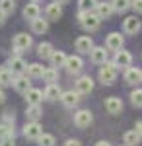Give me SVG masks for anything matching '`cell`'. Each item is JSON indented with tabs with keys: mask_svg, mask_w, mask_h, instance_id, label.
I'll use <instances>...</instances> for the list:
<instances>
[{
	"mask_svg": "<svg viewBox=\"0 0 142 146\" xmlns=\"http://www.w3.org/2000/svg\"><path fill=\"white\" fill-rule=\"evenodd\" d=\"M78 18H80V23L86 31H96L99 27V23H101V18L98 16V12L94 10H80Z\"/></svg>",
	"mask_w": 142,
	"mask_h": 146,
	"instance_id": "obj_1",
	"label": "cell"
},
{
	"mask_svg": "<svg viewBox=\"0 0 142 146\" xmlns=\"http://www.w3.org/2000/svg\"><path fill=\"white\" fill-rule=\"evenodd\" d=\"M43 70H45V68L41 66L39 62L27 64V76H31V78H41V76H43Z\"/></svg>",
	"mask_w": 142,
	"mask_h": 146,
	"instance_id": "obj_29",
	"label": "cell"
},
{
	"mask_svg": "<svg viewBox=\"0 0 142 146\" xmlns=\"http://www.w3.org/2000/svg\"><path fill=\"white\" fill-rule=\"evenodd\" d=\"M6 136H14V129H12L10 121L0 123V138H6Z\"/></svg>",
	"mask_w": 142,
	"mask_h": 146,
	"instance_id": "obj_32",
	"label": "cell"
},
{
	"mask_svg": "<svg viewBox=\"0 0 142 146\" xmlns=\"http://www.w3.org/2000/svg\"><path fill=\"white\" fill-rule=\"evenodd\" d=\"M96 146H111L107 140H99V142H96Z\"/></svg>",
	"mask_w": 142,
	"mask_h": 146,
	"instance_id": "obj_42",
	"label": "cell"
},
{
	"mask_svg": "<svg viewBox=\"0 0 142 146\" xmlns=\"http://www.w3.org/2000/svg\"><path fill=\"white\" fill-rule=\"evenodd\" d=\"M64 66H66V70H68L70 74H78V72L82 70V66H84V60H82L78 55H72V56L66 58Z\"/></svg>",
	"mask_w": 142,
	"mask_h": 146,
	"instance_id": "obj_8",
	"label": "cell"
},
{
	"mask_svg": "<svg viewBox=\"0 0 142 146\" xmlns=\"http://www.w3.org/2000/svg\"><path fill=\"white\" fill-rule=\"evenodd\" d=\"M74 45H76L78 53H82V55L88 53V55H90V51H92V47H94V41H92V37H90V35H82V37H78V39H76V43H74Z\"/></svg>",
	"mask_w": 142,
	"mask_h": 146,
	"instance_id": "obj_10",
	"label": "cell"
},
{
	"mask_svg": "<svg viewBox=\"0 0 142 146\" xmlns=\"http://www.w3.org/2000/svg\"><path fill=\"white\" fill-rule=\"evenodd\" d=\"M0 146H16V142H14V136H6V138H0Z\"/></svg>",
	"mask_w": 142,
	"mask_h": 146,
	"instance_id": "obj_37",
	"label": "cell"
},
{
	"mask_svg": "<svg viewBox=\"0 0 142 146\" xmlns=\"http://www.w3.org/2000/svg\"><path fill=\"white\" fill-rule=\"evenodd\" d=\"M125 43V39H123V35L117 33V31H113V33L107 35V39H105V47L109 49V51H119L121 47Z\"/></svg>",
	"mask_w": 142,
	"mask_h": 146,
	"instance_id": "obj_7",
	"label": "cell"
},
{
	"mask_svg": "<svg viewBox=\"0 0 142 146\" xmlns=\"http://www.w3.org/2000/svg\"><path fill=\"white\" fill-rule=\"evenodd\" d=\"M6 16H8L6 12H2V10H0V25H4V22H6Z\"/></svg>",
	"mask_w": 142,
	"mask_h": 146,
	"instance_id": "obj_40",
	"label": "cell"
},
{
	"mask_svg": "<svg viewBox=\"0 0 142 146\" xmlns=\"http://www.w3.org/2000/svg\"><path fill=\"white\" fill-rule=\"evenodd\" d=\"M117 80V64L115 62H103V66L99 68V82L103 86H111Z\"/></svg>",
	"mask_w": 142,
	"mask_h": 146,
	"instance_id": "obj_2",
	"label": "cell"
},
{
	"mask_svg": "<svg viewBox=\"0 0 142 146\" xmlns=\"http://www.w3.org/2000/svg\"><path fill=\"white\" fill-rule=\"evenodd\" d=\"M78 4H80V10H96L98 0H78Z\"/></svg>",
	"mask_w": 142,
	"mask_h": 146,
	"instance_id": "obj_36",
	"label": "cell"
},
{
	"mask_svg": "<svg viewBox=\"0 0 142 146\" xmlns=\"http://www.w3.org/2000/svg\"><path fill=\"white\" fill-rule=\"evenodd\" d=\"M41 135H43V127L39 125V121H29L23 127V136L29 140H37Z\"/></svg>",
	"mask_w": 142,
	"mask_h": 146,
	"instance_id": "obj_4",
	"label": "cell"
},
{
	"mask_svg": "<svg viewBox=\"0 0 142 146\" xmlns=\"http://www.w3.org/2000/svg\"><path fill=\"white\" fill-rule=\"evenodd\" d=\"M55 2H58V4H66L68 0H55Z\"/></svg>",
	"mask_w": 142,
	"mask_h": 146,
	"instance_id": "obj_44",
	"label": "cell"
},
{
	"mask_svg": "<svg viewBox=\"0 0 142 146\" xmlns=\"http://www.w3.org/2000/svg\"><path fill=\"white\" fill-rule=\"evenodd\" d=\"M134 131H136V133H138V135L142 136V121H138V123H136V127H134Z\"/></svg>",
	"mask_w": 142,
	"mask_h": 146,
	"instance_id": "obj_41",
	"label": "cell"
},
{
	"mask_svg": "<svg viewBox=\"0 0 142 146\" xmlns=\"http://www.w3.org/2000/svg\"><path fill=\"white\" fill-rule=\"evenodd\" d=\"M14 88L20 94H25V92L31 88V76H23V74H18V78L14 80Z\"/></svg>",
	"mask_w": 142,
	"mask_h": 146,
	"instance_id": "obj_12",
	"label": "cell"
},
{
	"mask_svg": "<svg viewBox=\"0 0 142 146\" xmlns=\"http://www.w3.org/2000/svg\"><path fill=\"white\" fill-rule=\"evenodd\" d=\"M80 92L78 90H68V92H62L60 94V101H62V105L64 107H76L78 103H80Z\"/></svg>",
	"mask_w": 142,
	"mask_h": 146,
	"instance_id": "obj_5",
	"label": "cell"
},
{
	"mask_svg": "<svg viewBox=\"0 0 142 146\" xmlns=\"http://www.w3.org/2000/svg\"><path fill=\"white\" fill-rule=\"evenodd\" d=\"M131 101H132V105L142 107V90H132L131 92Z\"/></svg>",
	"mask_w": 142,
	"mask_h": 146,
	"instance_id": "obj_34",
	"label": "cell"
},
{
	"mask_svg": "<svg viewBox=\"0 0 142 146\" xmlns=\"http://www.w3.org/2000/svg\"><path fill=\"white\" fill-rule=\"evenodd\" d=\"M39 14H41V10H39V6L35 4L31 0V4H25V8H23V18L25 20H35V18H39Z\"/></svg>",
	"mask_w": 142,
	"mask_h": 146,
	"instance_id": "obj_21",
	"label": "cell"
},
{
	"mask_svg": "<svg viewBox=\"0 0 142 146\" xmlns=\"http://www.w3.org/2000/svg\"><path fill=\"white\" fill-rule=\"evenodd\" d=\"M45 16H47V20H58V18L62 16V8H60V4H58V2L47 4V8H45Z\"/></svg>",
	"mask_w": 142,
	"mask_h": 146,
	"instance_id": "obj_19",
	"label": "cell"
},
{
	"mask_svg": "<svg viewBox=\"0 0 142 146\" xmlns=\"http://www.w3.org/2000/svg\"><path fill=\"white\" fill-rule=\"evenodd\" d=\"M111 4H113V10L119 12V14L121 12H127L131 8V0H113Z\"/></svg>",
	"mask_w": 142,
	"mask_h": 146,
	"instance_id": "obj_31",
	"label": "cell"
},
{
	"mask_svg": "<svg viewBox=\"0 0 142 146\" xmlns=\"http://www.w3.org/2000/svg\"><path fill=\"white\" fill-rule=\"evenodd\" d=\"M131 8L134 12H140V14H142V0H132V2H131Z\"/></svg>",
	"mask_w": 142,
	"mask_h": 146,
	"instance_id": "obj_38",
	"label": "cell"
},
{
	"mask_svg": "<svg viewBox=\"0 0 142 146\" xmlns=\"http://www.w3.org/2000/svg\"><path fill=\"white\" fill-rule=\"evenodd\" d=\"M90 58H92L94 64H103V62H107V51H105V47H92Z\"/></svg>",
	"mask_w": 142,
	"mask_h": 146,
	"instance_id": "obj_9",
	"label": "cell"
},
{
	"mask_svg": "<svg viewBox=\"0 0 142 146\" xmlns=\"http://www.w3.org/2000/svg\"><path fill=\"white\" fill-rule=\"evenodd\" d=\"M4 101H6V94H4V92L0 90V105H2V103H4Z\"/></svg>",
	"mask_w": 142,
	"mask_h": 146,
	"instance_id": "obj_43",
	"label": "cell"
},
{
	"mask_svg": "<svg viewBox=\"0 0 142 146\" xmlns=\"http://www.w3.org/2000/svg\"><path fill=\"white\" fill-rule=\"evenodd\" d=\"M76 90L84 96V94H90V92L94 90V80L92 76H80L76 80Z\"/></svg>",
	"mask_w": 142,
	"mask_h": 146,
	"instance_id": "obj_11",
	"label": "cell"
},
{
	"mask_svg": "<svg viewBox=\"0 0 142 146\" xmlns=\"http://www.w3.org/2000/svg\"><path fill=\"white\" fill-rule=\"evenodd\" d=\"M43 94H45V100L55 101V100H60V94H62V92H60V88H58L55 82H53V84H49V86L45 88Z\"/></svg>",
	"mask_w": 142,
	"mask_h": 146,
	"instance_id": "obj_22",
	"label": "cell"
},
{
	"mask_svg": "<svg viewBox=\"0 0 142 146\" xmlns=\"http://www.w3.org/2000/svg\"><path fill=\"white\" fill-rule=\"evenodd\" d=\"M47 29H49V20H43L41 16L35 18V20H31V31H33V33L43 35Z\"/></svg>",
	"mask_w": 142,
	"mask_h": 146,
	"instance_id": "obj_20",
	"label": "cell"
},
{
	"mask_svg": "<svg viewBox=\"0 0 142 146\" xmlns=\"http://www.w3.org/2000/svg\"><path fill=\"white\" fill-rule=\"evenodd\" d=\"M41 78H43L45 82H49V84H53V82L58 80V72H56L55 66H49V68H45V70H43V76H41Z\"/></svg>",
	"mask_w": 142,
	"mask_h": 146,
	"instance_id": "obj_28",
	"label": "cell"
},
{
	"mask_svg": "<svg viewBox=\"0 0 142 146\" xmlns=\"http://www.w3.org/2000/svg\"><path fill=\"white\" fill-rule=\"evenodd\" d=\"M37 142H39V146H55V136L43 133V135L37 138Z\"/></svg>",
	"mask_w": 142,
	"mask_h": 146,
	"instance_id": "obj_33",
	"label": "cell"
},
{
	"mask_svg": "<svg viewBox=\"0 0 142 146\" xmlns=\"http://www.w3.org/2000/svg\"><path fill=\"white\" fill-rule=\"evenodd\" d=\"M53 45L51 43H39V47H37V55L41 56V58H49V56L53 55Z\"/></svg>",
	"mask_w": 142,
	"mask_h": 146,
	"instance_id": "obj_30",
	"label": "cell"
},
{
	"mask_svg": "<svg viewBox=\"0 0 142 146\" xmlns=\"http://www.w3.org/2000/svg\"><path fill=\"white\" fill-rule=\"evenodd\" d=\"M14 84V74L10 68H0V86H12Z\"/></svg>",
	"mask_w": 142,
	"mask_h": 146,
	"instance_id": "obj_26",
	"label": "cell"
},
{
	"mask_svg": "<svg viewBox=\"0 0 142 146\" xmlns=\"http://www.w3.org/2000/svg\"><path fill=\"white\" fill-rule=\"evenodd\" d=\"M33 2H37V0H33Z\"/></svg>",
	"mask_w": 142,
	"mask_h": 146,
	"instance_id": "obj_45",
	"label": "cell"
},
{
	"mask_svg": "<svg viewBox=\"0 0 142 146\" xmlns=\"http://www.w3.org/2000/svg\"><path fill=\"white\" fill-rule=\"evenodd\" d=\"M66 58L68 56L62 53V51H53V55L49 56V60H51V66H64V62H66Z\"/></svg>",
	"mask_w": 142,
	"mask_h": 146,
	"instance_id": "obj_25",
	"label": "cell"
},
{
	"mask_svg": "<svg viewBox=\"0 0 142 146\" xmlns=\"http://www.w3.org/2000/svg\"><path fill=\"white\" fill-rule=\"evenodd\" d=\"M10 70H12V74H22L23 70H27V64L23 62V58H20V56H12L10 58Z\"/></svg>",
	"mask_w": 142,
	"mask_h": 146,
	"instance_id": "obj_23",
	"label": "cell"
},
{
	"mask_svg": "<svg viewBox=\"0 0 142 146\" xmlns=\"http://www.w3.org/2000/svg\"><path fill=\"white\" fill-rule=\"evenodd\" d=\"M25 115H27V119H29V121H39V119L43 117V109H41V105H39V103H35V105H27Z\"/></svg>",
	"mask_w": 142,
	"mask_h": 146,
	"instance_id": "obj_24",
	"label": "cell"
},
{
	"mask_svg": "<svg viewBox=\"0 0 142 146\" xmlns=\"http://www.w3.org/2000/svg\"><path fill=\"white\" fill-rule=\"evenodd\" d=\"M105 109H107V113H111V115H119L121 111H123V101L119 100V98H107L105 100Z\"/></svg>",
	"mask_w": 142,
	"mask_h": 146,
	"instance_id": "obj_13",
	"label": "cell"
},
{
	"mask_svg": "<svg viewBox=\"0 0 142 146\" xmlns=\"http://www.w3.org/2000/svg\"><path fill=\"white\" fill-rule=\"evenodd\" d=\"M123 138H125V144H127V146H134V144H138V142H140L142 136L138 135V133H136L134 129H132V131H127Z\"/></svg>",
	"mask_w": 142,
	"mask_h": 146,
	"instance_id": "obj_27",
	"label": "cell"
},
{
	"mask_svg": "<svg viewBox=\"0 0 142 146\" xmlns=\"http://www.w3.org/2000/svg\"><path fill=\"white\" fill-rule=\"evenodd\" d=\"M16 8V4H14V0H0V10L6 12V14H12Z\"/></svg>",
	"mask_w": 142,
	"mask_h": 146,
	"instance_id": "obj_35",
	"label": "cell"
},
{
	"mask_svg": "<svg viewBox=\"0 0 142 146\" xmlns=\"http://www.w3.org/2000/svg\"><path fill=\"white\" fill-rule=\"evenodd\" d=\"M92 121H94V115H92L90 109H80V111L74 113V125H76L78 129H86V127H90Z\"/></svg>",
	"mask_w": 142,
	"mask_h": 146,
	"instance_id": "obj_3",
	"label": "cell"
},
{
	"mask_svg": "<svg viewBox=\"0 0 142 146\" xmlns=\"http://www.w3.org/2000/svg\"><path fill=\"white\" fill-rule=\"evenodd\" d=\"M45 98V94L41 90H37V88H29V90L25 92V101H27V105H35V103H41V100Z\"/></svg>",
	"mask_w": 142,
	"mask_h": 146,
	"instance_id": "obj_17",
	"label": "cell"
},
{
	"mask_svg": "<svg viewBox=\"0 0 142 146\" xmlns=\"http://www.w3.org/2000/svg\"><path fill=\"white\" fill-rule=\"evenodd\" d=\"M125 82L127 84H136V82H142V70L134 66H129L125 70Z\"/></svg>",
	"mask_w": 142,
	"mask_h": 146,
	"instance_id": "obj_18",
	"label": "cell"
},
{
	"mask_svg": "<svg viewBox=\"0 0 142 146\" xmlns=\"http://www.w3.org/2000/svg\"><path fill=\"white\" fill-rule=\"evenodd\" d=\"M123 27H125L127 33H131V35L138 33V29H140V20H138L136 16H129V18L123 22Z\"/></svg>",
	"mask_w": 142,
	"mask_h": 146,
	"instance_id": "obj_16",
	"label": "cell"
},
{
	"mask_svg": "<svg viewBox=\"0 0 142 146\" xmlns=\"http://www.w3.org/2000/svg\"><path fill=\"white\" fill-rule=\"evenodd\" d=\"M64 146H82V144H80V140H76V138H68L64 142Z\"/></svg>",
	"mask_w": 142,
	"mask_h": 146,
	"instance_id": "obj_39",
	"label": "cell"
},
{
	"mask_svg": "<svg viewBox=\"0 0 142 146\" xmlns=\"http://www.w3.org/2000/svg\"><path fill=\"white\" fill-rule=\"evenodd\" d=\"M33 43V39H31V35H27V33H18V35H14V47H18V49H22V51H25V49H29Z\"/></svg>",
	"mask_w": 142,
	"mask_h": 146,
	"instance_id": "obj_15",
	"label": "cell"
},
{
	"mask_svg": "<svg viewBox=\"0 0 142 146\" xmlns=\"http://www.w3.org/2000/svg\"><path fill=\"white\" fill-rule=\"evenodd\" d=\"M113 62L117 64V68H129L132 64V55L129 53V51H123V49H119L117 53H115V58H113Z\"/></svg>",
	"mask_w": 142,
	"mask_h": 146,
	"instance_id": "obj_6",
	"label": "cell"
},
{
	"mask_svg": "<svg viewBox=\"0 0 142 146\" xmlns=\"http://www.w3.org/2000/svg\"><path fill=\"white\" fill-rule=\"evenodd\" d=\"M96 12H98V16L101 18V20H107V18H111L113 16V4L111 2H98L96 4Z\"/></svg>",
	"mask_w": 142,
	"mask_h": 146,
	"instance_id": "obj_14",
	"label": "cell"
}]
</instances>
